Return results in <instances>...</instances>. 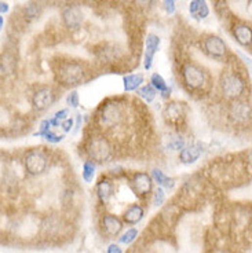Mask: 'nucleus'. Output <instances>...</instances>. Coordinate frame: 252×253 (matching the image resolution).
<instances>
[{"label":"nucleus","mask_w":252,"mask_h":253,"mask_svg":"<svg viewBox=\"0 0 252 253\" xmlns=\"http://www.w3.org/2000/svg\"><path fill=\"white\" fill-rule=\"evenodd\" d=\"M144 216H145L144 208L141 207V205L134 204V205H131V207H128L124 211L123 220L127 223V224H137V223H139L144 219Z\"/></svg>","instance_id":"17"},{"label":"nucleus","mask_w":252,"mask_h":253,"mask_svg":"<svg viewBox=\"0 0 252 253\" xmlns=\"http://www.w3.org/2000/svg\"><path fill=\"white\" fill-rule=\"evenodd\" d=\"M204 50L212 58H223L228 53V47L225 41L218 36H208L204 40Z\"/></svg>","instance_id":"9"},{"label":"nucleus","mask_w":252,"mask_h":253,"mask_svg":"<svg viewBox=\"0 0 252 253\" xmlns=\"http://www.w3.org/2000/svg\"><path fill=\"white\" fill-rule=\"evenodd\" d=\"M245 88H247V85H245L244 78L238 73L230 72L222 76L221 91L228 99H241V97L244 95Z\"/></svg>","instance_id":"3"},{"label":"nucleus","mask_w":252,"mask_h":253,"mask_svg":"<svg viewBox=\"0 0 252 253\" xmlns=\"http://www.w3.org/2000/svg\"><path fill=\"white\" fill-rule=\"evenodd\" d=\"M164 7L167 10L168 14L175 13V0H164Z\"/></svg>","instance_id":"31"},{"label":"nucleus","mask_w":252,"mask_h":253,"mask_svg":"<svg viewBox=\"0 0 252 253\" xmlns=\"http://www.w3.org/2000/svg\"><path fill=\"white\" fill-rule=\"evenodd\" d=\"M40 14V8L38 4H29L25 8V16L29 17V18H36Z\"/></svg>","instance_id":"28"},{"label":"nucleus","mask_w":252,"mask_h":253,"mask_svg":"<svg viewBox=\"0 0 252 253\" xmlns=\"http://www.w3.org/2000/svg\"><path fill=\"white\" fill-rule=\"evenodd\" d=\"M142 83H144V76L142 75H128V76L123 78V85H124V90L127 92L139 90Z\"/></svg>","instance_id":"20"},{"label":"nucleus","mask_w":252,"mask_h":253,"mask_svg":"<svg viewBox=\"0 0 252 253\" xmlns=\"http://www.w3.org/2000/svg\"><path fill=\"white\" fill-rule=\"evenodd\" d=\"M130 253H132V252H130Z\"/></svg>","instance_id":"38"},{"label":"nucleus","mask_w":252,"mask_h":253,"mask_svg":"<svg viewBox=\"0 0 252 253\" xmlns=\"http://www.w3.org/2000/svg\"><path fill=\"white\" fill-rule=\"evenodd\" d=\"M243 57V59L245 61V63L248 65V68H250V70H251V73H252V59H250L248 57H245V55H241Z\"/></svg>","instance_id":"36"},{"label":"nucleus","mask_w":252,"mask_h":253,"mask_svg":"<svg viewBox=\"0 0 252 253\" xmlns=\"http://www.w3.org/2000/svg\"><path fill=\"white\" fill-rule=\"evenodd\" d=\"M85 152L91 161L98 162V164L109 161V158L112 157V153H113L110 142L105 136H101V135L94 136L88 140Z\"/></svg>","instance_id":"2"},{"label":"nucleus","mask_w":252,"mask_h":253,"mask_svg":"<svg viewBox=\"0 0 252 253\" xmlns=\"http://www.w3.org/2000/svg\"><path fill=\"white\" fill-rule=\"evenodd\" d=\"M95 164L97 162L91 161V160H88V161H85L83 164V179L84 182H87V183H90V182H92V179H94V176H95Z\"/></svg>","instance_id":"24"},{"label":"nucleus","mask_w":252,"mask_h":253,"mask_svg":"<svg viewBox=\"0 0 252 253\" xmlns=\"http://www.w3.org/2000/svg\"><path fill=\"white\" fill-rule=\"evenodd\" d=\"M138 237V230L137 229H128L120 237V242L124 244V245H130L131 242H134Z\"/></svg>","instance_id":"25"},{"label":"nucleus","mask_w":252,"mask_h":253,"mask_svg":"<svg viewBox=\"0 0 252 253\" xmlns=\"http://www.w3.org/2000/svg\"><path fill=\"white\" fill-rule=\"evenodd\" d=\"M55 100V94L51 88L43 87L33 94L32 97V105L36 110H46L48 109Z\"/></svg>","instance_id":"8"},{"label":"nucleus","mask_w":252,"mask_h":253,"mask_svg":"<svg viewBox=\"0 0 252 253\" xmlns=\"http://www.w3.org/2000/svg\"><path fill=\"white\" fill-rule=\"evenodd\" d=\"M182 78L185 85L190 90H200L207 83L206 72L193 63H188L182 68Z\"/></svg>","instance_id":"6"},{"label":"nucleus","mask_w":252,"mask_h":253,"mask_svg":"<svg viewBox=\"0 0 252 253\" xmlns=\"http://www.w3.org/2000/svg\"><path fill=\"white\" fill-rule=\"evenodd\" d=\"M156 94H157V90H156L152 84L142 85V87L138 90V95H139L142 99L145 100V102H147V103H150V102L154 100Z\"/></svg>","instance_id":"23"},{"label":"nucleus","mask_w":252,"mask_h":253,"mask_svg":"<svg viewBox=\"0 0 252 253\" xmlns=\"http://www.w3.org/2000/svg\"><path fill=\"white\" fill-rule=\"evenodd\" d=\"M152 177H153V180L159 184L160 187L172 189V187L175 186V180H174V179H171V177H168L167 175L163 172V171H160V169H153Z\"/></svg>","instance_id":"21"},{"label":"nucleus","mask_w":252,"mask_h":253,"mask_svg":"<svg viewBox=\"0 0 252 253\" xmlns=\"http://www.w3.org/2000/svg\"><path fill=\"white\" fill-rule=\"evenodd\" d=\"M228 117L231 123L238 127H245L252 123V106L248 100H231L228 108Z\"/></svg>","instance_id":"4"},{"label":"nucleus","mask_w":252,"mask_h":253,"mask_svg":"<svg viewBox=\"0 0 252 253\" xmlns=\"http://www.w3.org/2000/svg\"><path fill=\"white\" fill-rule=\"evenodd\" d=\"M102 227H104V230H105L107 235L116 237L123 230V222L117 216L107 214V215L102 217Z\"/></svg>","instance_id":"15"},{"label":"nucleus","mask_w":252,"mask_h":253,"mask_svg":"<svg viewBox=\"0 0 252 253\" xmlns=\"http://www.w3.org/2000/svg\"><path fill=\"white\" fill-rule=\"evenodd\" d=\"M160 47V38L149 33L147 38H146V48H145V59H144V65H145V69L149 70L152 68L153 63V57L157 53Z\"/></svg>","instance_id":"12"},{"label":"nucleus","mask_w":252,"mask_h":253,"mask_svg":"<svg viewBox=\"0 0 252 253\" xmlns=\"http://www.w3.org/2000/svg\"><path fill=\"white\" fill-rule=\"evenodd\" d=\"M61 127H62V130L65 131V132H69V131L72 130V127H73V120H72V118L65 120V121L61 124Z\"/></svg>","instance_id":"32"},{"label":"nucleus","mask_w":252,"mask_h":253,"mask_svg":"<svg viewBox=\"0 0 252 253\" xmlns=\"http://www.w3.org/2000/svg\"><path fill=\"white\" fill-rule=\"evenodd\" d=\"M69 110L68 109H62V110H60V112H57L55 113V116H54L53 118H51V123H53V125H60L61 127V124L65 121V120H68L69 117Z\"/></svg>","instance_id":"26"},{"label":"nucleus","mask_w":252,"mask_h":253,"mask_svg":"<svg viewBox=\"0 0 252 253\" xmlns=\"http://www.w3.org/2000/svg\"><path fill=\"white\" fill-rule=\"evenodd\" d=\"M164 201H166V194H164V190H163V187H159L154 194H153V205L154 207H160L164 204Z\"/></svg>","instance_id":"27"},{"label":"nucleus","mask_w":252,"mask_h":253,"mask_svg":"<svg viewBox=\"0 0 252 253\" xmlns=\"http://www.w3.org/2000/svg\"><path fill=\"white\" fill-rule=\"evenodd\" d=\"M0 6H1V7H0V11H1V14H6V13H7V11H8V4H7V3H4V1H3V3H1Z\"/></svg>","instance_id":"35"},{"label":"nucleus","mask_w":252,"mask_h":253,"mask_svg":"<svg viewBox=\"0 0 252 253\" xmlns=\"http://www.w3.org/2000/svg\"><path fill=\"white\" fill-rule=\"evenodd\" d=\"M106 253H123L122 248L119 245H116V244H110V245L107 246V252Z\"/></svg>","instance_id":"33"},{"label":"nucleus","mask_w":252,"mask_h":253,"mask_svg":"<svg viewBox=\"0 0 252 253\" xmlns=\"http://www.w3.org/2000/svg\"><path fill=\"white\" fill-rule=\"evenodd\" d=\"M189 13L191 17L197 18V19H203L210 14V10L207 6L206 0H191L190 6H189Z\"/></svg>","instance_id":"18"},{"label":"nucleus","mask_w":252,"mask_h":253,"mask_svg":"<svg viewBox=\"0 0 252 253\" xmlns=\"http://www.w3.org/2000/svg\"><path fill=\"white\" fill-rule=\"evenodd\" d=\"M62 21L69 29H77L83 22V13L80 8L75 6L66 7L62 13Z\"/></svg>","instance_id":"11"},{"label":"nucleus","mask_w":252,"mask_h":253,"mask_svg":"<svg viewBox=\"0 0 252 253\" xmlns=\"http://www.w3.org/2000/svg\"><path fill=\"white\" fill-rule=\"evenodd\" d=\"M233 36L241 46L248 47L252 44V28L247 23H238L233 28Z\"/></svg>","instance_id":"14"},{"label":"nucleus","mask_w":252,"mask_h":253,"mask_svg":"<svg viewBox=\"0 0 252 253\" xmlns=\"http://www.w3.org/2000/svg\"><path fill=\"white\" fill-rule=\"evenodd\" d=\"M153 3V0H137V4L139 7H149Z\"/></svg>","instance_id":"34"},{"label":"nucleus","mask_w":252,"mask_h":253,"mask_svg":"<svg viewBox=\"0 0 252 253\" xmlns=\"http://www.w3.org/2000/svg\"><path fill=\"white\" fill-rule=\"evenodd\" d=\"M150 84H152L153 87L157 90V91H160L164 97L167 95L168 92L171 91V90L168 88L166 80H164V78H163L159 73H153L152 77H150Z\"/></svg>","instance_id":"22"},{"label":"nucleus","mask_w":252,"mask_h":253,"mask_svg":"<svg viewBox=\"0 0 252 253\" xmlns=\"http://www.w3.org/2000/svg\"><path fill=\"white\" fill-rule=\"evenodd\" d=\"M164 116L171 124H179L185 118V105L179 102H171L164 109Z\"/></svg>","instance_id":"13"},{"label":"nucleus","mask_w":252,"mask_h":253,"mask_svg":"<svg viewBox=\"0 0 252 253\" xmlns=\"http://www.w3.org/2000/svg\"><path fill=\"white\" fill-rule=\"evenodd\" d=\"M57 77L60 83L65 87H75L82 84L85 78V70L83 65L79 62H66L60 66L57 72Z\"/></svg>","instance_id":"1"},{"label":"nucleus","mask_w":252,"mask_h":253,"mask_svg":"<svg viewBox=\"0 0 252 253\" xmlns=\"http://www.w3.org/2000/svg\"><path fill=\"white\" fill-rule=\"evenodd\" d=\"M203 153V149L199 143H194V145L185 146L184 149L179 152V160L184 164H193L200 158V156Z\"/></svg>","instance_id":"16"},{"label":"nucleus","mask_w":252,"mask_h":253,"mask_svg":"<svg viewBox=\"0 0 252 253\" xmlns=\"http://www.w3.org/2000/svg\"><path fill=\"white\" fill-rule=\"evenodd\" d=\"M123 110L117 103H109L101 109L100 121L107 128H113L123 120Z\"/></svg>","instance_id":"7"},{"label":"nucleus","mask_w":252,"mask_h":253,"mask_svg":"<svg viewBox=\"0 0 252 253\" xmlns=\"http://www.w3.org/2000/svg\"><path fill=\"white\" fill-rule=\"evenodd\" d=\"M131 184H132V189H134L135 194L141 195V197H145V195H147L149 193L152 192L153 177L145 174V172H139V174H137L134 176Z\"/></svg>","instance_id":"10"},{"label":"nucleus","mask_w":252,"mask_h":253,"mask_svg":"<svg viewBox=\"0 0 252 253\" xmlns=\"http://www.w3.org/2000/svg\"><path fill=\"white\" fill-rule=\"evenodd\" d=\"M47 165H48V158L46 154L40 150H31L25 156L23 167L26 174H29L31 176L42 175L47 169Z\"/></svg>","instance_id":"5"},{"label":"nucleus","mask_w":252,"mask_h":253,"mask_svg":"<svg viewBox=\"0 0 252 253\" xmlns=\"http://www.w3.org/2000/svg\"><path fill=\"white\" fill-rule=\"evenodd\" d=\"M44 138H46L48 142H51V143H58V142H61L63 136H61V135H57V134L53 132V131H48L46 135H44Z\"/></svg>","instance_id":"30"},{"label":"nucleus","mask_w":252,"mask_h":253,"mask_svg":"<svg viewBox=\"0 0 252 253\" xmlns=\"http://www.w3.org/2000/svg\"><path fill=\"white\" fill-rule=\"evenodd\" d=\"M66 103L70 108H77L79 106V94L76 91H72L66 98Z\"/></svg>","instance_id":"29"},{"label":"nucleus","mask_w":252,"mask_h":253,"mask_svg":"<svg viewBox=\"0 0 252 253\" xmlns=\"http://www.w3.org/2000/svg\"><path fill=\"white\" fill-rule=\"evenodd\" d=\"M113 194V184L107 179H102L100 183L97 184V195L102 204H106Z\"/></svg>","instance_id":"19"},{"label":"nucleus","mask_w":252,"mask_h":253,"mask_svg":"<svg viewBox=\"0 0 252 253\" xmlns=\"http://www.w3.org/2000/svg\"><path fill=\"white\" fill-rule=\"evenodd\" d=\"M247 161H248V164L252 167V150H250V152L247 153Z\"/></svg>","instance_id":"37"}]
</instances>
